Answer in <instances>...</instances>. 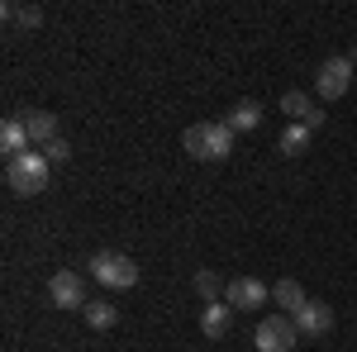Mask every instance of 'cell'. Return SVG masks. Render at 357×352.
<instances>
[{
	"label": "cell",
	"instance_id": "obj_1",
	"mask_svg": "<svg viewBox=\"0 0 357 352\" xmlns=\"http://www.w3.org/2000/svg\"><path fill=\"white\" fill-rule=\"evenodd\" d=\"M181 148L191 153L195 162H224L234 153V129L224 119H200V124H191L181 134Z\"/></svg>",
	"mask_w": 357,
	"mask_h": 352
},
{
	"label": "cell",
	"instance_id": "obj_2",
	"mask_svg": "<svg viewBox=\"0 0 357 352\" xmlns=\"http://www.w3.org/2000/svg\"><path fill=\"white\" fill-rule=\"evenodd\" d=\"M48 176H53V167H48L43 153H33V148L5 162V186L15 190V195H38V190H48Z\"/></svg>",
	"mask_w": 357,
	"mask_h": 352
},
{
	"label": "cell",
	"instance_id": "obj_3",
	"mask_svg": "<svg viewBox=\"0 0 357 352\" xmlns=\"http://www.w3.org/2000/svg\"><path fill=\"white\" fill-rule=\"evenodd\" d=\"M86 267H91V276L105 291H134L138 286V267H134V257H124V252H96Z\"/></svg>",
	"mask_w": 357,
	"mask_h": 352
},
{
	"label": "cell",
	"instance_id": "obj_4",
	"mask_svg": "<svg viewBox=\"0 0 357 352\" xmlns=\"http://www.w3.org/2000/svg\"><path fill=\"white\" fill-rule=\"evenodd\" d=\"M296 319L291 314H267V319H257V328H252V343H257V352H291L296 348Z\"/></svg>",
	"mask_w": 357,
	"mask_h": 352
},
{
	"label": "cell",
	"instance_id": "obj_5",
	"mask_svg": "<svg viewBox=\"0 0 357 352\" xmlns=\"http://www.w3.org/2000/svg\"><path fill=\"white\" fill-rule=\"evenodd\" d=\"M348 86H353V57L333 53L319 62V77H314V91L324 95V100H338V95H348Z\"/></svg>",
	"mask_w": 357,
	"mask_h": 352
},
{
	"label": "cell",
	"instance_id": "obj_6",
	"mask_svg": "<svg viewBox=\"0 0 357 352\" xmlns=\"http://www.w3.org/2000/svg\"><path fill=\"white\" fill-rule=\"evenodd\" d=\"M48 300L62 305V309H86L91 300H86V281L77 271H53L48 276Z\"/></svg>",
	"mask_w": 357,
	"mask_h": 352
},
{
	"label": "cell",
	"instance_id": "obj_7",
	"mask_svg": "<svg viewBox=\"0 0 357 352\" xmlns=\"http://www.w3.org/2000/svg\"><path fill=\"white\" fill-rule=\"evenodd\" d=\"M272 291L257 281V276H234L229 286H224V305H234V309H257V305H267Z\"/></svg>",
	"mask_w": 357,
	"mask_h": 352
},
{
	"label": "cell",
	"instance_id": "obj_8",
	"mask_svg": "<svg viewBox=\"0 0 357 352\" xmlns=\"http://www.w3.org/2000/svg\"><path fill=\"white\" fill-rule=\"evenodd\" d=\"M291 319H296V333H301V338H324V333L333 328V305L310 300L301 314H291Z\"/></svg>",
	"mask_w": 357,
	"mask_h": 352
},
{
	"label": "cell",
	"instance_id": "obj_9",
	"mask_svg": "<svg viewBox=\"0 0 357 352\" xmlns=\"http://www.w3.org/2000/svg\"><path fill=\"white\" fill-rule=\"evenodd\" d=\"M281 109L291 114V124H310V129H324V109H314V100L305 91H286L281 95Z\"/></svg>",
	"mask_w": 357,
	"mask_h": 352
},
{
	"label": "cell",
	"instance_id": "obj_10",
	"mask_svg": "<svg viewBox=\"0 0 357 352\" xmlns=\"http://www.w3.org/2000/svg\"><path fill=\"white\" fill-rule=\"evenodd\" d=\"M24 129H29V143H43V148L62 138V134H57V114H48V109H29Z\"/></svg>",
	"mask_w": 357,
	"mask_h": 352
},
{
	"label": "cell",
	"instance_id": "obj_11",
	"mask_svg": "<svg viewBox=\"0 0 357 352\" xmlns=\"http://www.w3.org/2000/svg\"><path fill=\"white\" fill-rule=\"evenodd\" d=\"M272 300L281 305V309H291V314H301L305 305H310V296H305V286L296 281V276H281V281L272 286Z\"/></svg>",
	"mask_w": 357,
	"mask_h": 352
},
{
	"label": "cell",
	"instance_id": "obj_12",
	"mask_svg": "<svg viewBox=\"0 0 357 352\" xmlns=\"http://www.w3.org/2000/svg\"><path fill=\"white\" fill-rule=\"evenodd\" d=\"M0 148H5L10 158H20V153L33 148V143H29V129H24V114H15V119L0 124Z\"/></svg>",
	"mask_w": 357,
	"mask_h": 352
},
{
	"label": "cell",
	"instance_id": "obj_13",
	"mask_svg": "<svg viewBox=\"0 0 357 352\" xmlns=\"http://www.w3.org/2000/svg\"><path fill=\"white\" fill-rule=\"evenodd\" d=\"M229 324H234V305H205V314H200V333L205 338H224L229 333Z\"/></svg>",
	"mask_w": 357,
	"mask_h": 352
},
{
	"label": "cell",
	"instance_id": "obj_14",
	"mask_svg": "<svg viewBox=\"0 0 357 352\" xmlns=\"http://www.w3.org/2000/svg\"><path fill=\"white\" fill-rule=\"evenodd\" d=\"M224 124H229L234 134H248V129H257V124H262V105H257V100H238V105L224 114Z\"/></svg>",
	"mask_w": 357,
	"mask_h": 352
},
{
	"label": "cell",
	"instance_id": "obj_15",
	"mask_svg": "<svg viewBox=\"0 0 357 352\" xmlns=\"http://www.w3.org/2000/svg\"><path fill=\"white\" fill-rule=\"evenodd\" d=\"M310 138H314L310 124H286L281 129V153L286 158H301V153H310Z\"/></svg>",
	"mask_w": 357,
	"mask_h": 352
},
{
	"label": "cell",
	"instance_id": "obj_16",
	"mask_svg": "<svg viewBox=\"0 0 357 352\" xmlns=\"http://www.w3.org/2000/svg\"><path fill=\"white\" fill-rule=\"evenodd\" d=\"M82 314H86V324H91V328H114V319H119V309H114L110 300H91Z\"/></svg>",
	"mask_w": 357,
	"mask_h": 352
},
{
	"label": "cell",
	"instance_id": "obj_17",
	"mask_svg": "<svg viewBox=\"0 0 357 352\" xmlns=\"http://www.w3.org/2000/svg\"><path fill=\"white\" fill-rule=\"evenodd\" d=\"M5 20L20 24V29H38L43 24V10L38 5H5Z\"/></svg>",
	"mask_w": 357,
	"mask_h": 352
},
{
	"label": "cell",
	"instance_id": "obj_18",
	"mask_svg": "<svg viewBox=\"0 0 357 352\" xmlns=\"http://www.w3.org/2000/svg\"><path fill=\"white\" fill-rule=\"evenodd\" d=\"M195 291L215 305V300H220V276H215V271H200V276H195Z\"/></svg>",
	"mask_w": 357,
	"mask_h": 352
},
{
	"label": "cell",
	"instance_id": "obj_19",
	"mask_svg": "<svg viewBox=\"0 0 357 352\" xmlns=\"http://www.w3.org/2000/svg\"><path fill=\"white\" fill-rule=\"evenodd\" d=\"M43 158H48V167H62L67 158H72V148H67V138H57V143H48V148H43Z\"/></svg>",
	"mask_w": 357,
	"mask_h": 352
},
{
	"label": "cell",
	"instance_id": "obj_20",
	"mask_svg": "<svg viewBox=\"0 0 357 352\" xmlns=\"http://www.w3.org/2000/svg\"><path fill=\"white\" fill-rule=\"evenodd\" d=\"M348 57H353V67H357V48H353V53H348Z\"/></svg>",
	"mask_w": 357,
	"mask_h": 352
}]
</instances>
